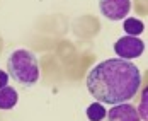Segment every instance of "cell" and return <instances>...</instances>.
<instances>
[{
	"label": "cell",
	"mask_w": 148,
	"mask_h": 121,
	"mask_svg": "<svg viewBox=\"0 0 148 121\" xmlns=\"http://www.w3.org/2000/svg\"><path fill=\"white\" fill-rule=\"evenodd\" d=\"M106 116H107V121H141L138 109L131 106L130 102L116 104L114 107H111V111Z\"/></svg>",
	"instance_id": "5"
},
{
	"label": "cell",
	"mask_w": 148,
	"mask_h": 121,
	"mask_svg": "<svg viewBox=\"0 0 148 121\" xmlns=\"http://www.w3.org/2000/svg\"><path fill=\"white\" fill-rule=\"evenodd\" d=\"M17 101H19V94L14 87L5 85L0 89V109H3V111L12 109V107H15Z\"/></svg>",
	"instance_id": "6"
},
{
	"label": "cell",
	"mask_w": 148,
	"mask_h": 121,
	"mask_svg": "<svg viewBox=\"0 0 148 121\" xmlns=\"http://www.w3.org/2000/svg\"><path fill=\"white\" fill-rule=\"evenodd\" d=\"M147 89L143 91L141 94V106H140V111H138V114H140V120H147Z\"/></svg>",
	"instance_id": "9"
},
{
	"label": "cell",
	"mask_w": 148,
	"mask_h": 121,
	"mask_svg": "<svg viewBox=\"0 0 148 121\" xmlns=\"http://www.w3.org/2000/svg\"><path fill=\"white\" fill-rule=\"evenodd\" d=\"M141 87L138 67L123 58L97 63L87 75V91L101 104H123L131 101Z\"/></svg>",
	"instance_id": "1"
},
{
	"label": "cell",
	"mask_w": 148,
	"mask_h": 121,
	"mask_svg": "<svg viewBox=\"0 0 148 121\" xmlns=\"http://www.w3.org/2000/svg\"><path fill=\"white\" fill-rule=\"evenodd\" d=\"M9 78H10V77L7 75V72L0 70V89H2V87H5V85L9 84Z\"/></svg>",
	"instance_id": "10"
},
{
	"label": "cell",
	"mask_w": 148,
	"mask_h": 121,
	"mask_svg": "<svg viewBox=\"0 0 148 121\" xmlns=\"http://www.w3.org/2000/svg\"><path fill=\"white\" fill-rule=\"evenodd\" d=\"M99 10L109 21H123L131 10V0H99Z\"/></svg>",
	"instance_id": "4"
},
{
	"label": "cell",
	"mask_w": 148,
	"mask_h": 121,
	"mask_svg": "<svg viewBox=\"0 0 148 121\" xmlns=\"http://www.w3.org/2000/svg\"><path fill=\"white\" fill-rule=\"evenodd\" d=\"M106 114H107V111H106V107L101 104V102H92L89 107H87V118L90 121H102L106 118Z\"/></svg>",
	"instance_id": "8"
},
{
	"label": "cell",
	"mask_w": 148,
	"mask_h": 121,
	"mask_svg": "<svg viewBox=\"0 0 148 121\" xmlns=\"http://www.w3.org/2000/svg\"><path fill=\"white\" fill-rule=\"evenodd\" d=\"M7 75L24 87H32L39 80L38 58L29 50H15L7 60Z\"/></svg>",
	"instance_id": "2"
},
{
	"label": "cell",
	"mask_w": 148,
	"mask_h": 121,
	"mask_svg": "<svg viewBox=\"0 0 148 121\" xmlns=\"http://www.w3.org/2000/svg\"><path fill=\"white\" fill-rule=\"evenodd\" d=\"M123 28H124V32H126L128 36H134V38H138V36L145 31V24H143L141 21H138V19L130 17V19H124Z\"/></svg>",
	"instance_id": "7"
},
{
	"label": "cell",
	"mask_w": 148,
	"mask_h": 121,
	"mask_svg": "<svg viewBox=\"0 0 148 121\" xmlns=\"http://www.w3.org/2000/svg\"><path fill=\"white\" fill-rule=\"evenodd\" d=\"M114 51L118 53L119 58L123 60H133L143 55L145 51V43L134 36H123L114 43Z\"/></svg>",
	"instance_id": "3"
}]
</instances>
